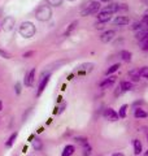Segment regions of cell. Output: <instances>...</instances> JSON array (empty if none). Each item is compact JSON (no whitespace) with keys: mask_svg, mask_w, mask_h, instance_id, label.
I'll list each match as a JSON object with an SVG mask.
<instances>
[{"mask_svg":"<svg viewBox=\"0 0 148 156\" xmlns=\"http://www.w3.org/2000/svg\"><path fill=\"white\" fill-rule=\"evenodd\" d=\"M19 34L23 37V38H31L35 35L37 33V27L34 26L33 22H29V21H25L19 25V29H18Z\"/></svg>","mask_w":148,"mask_h":156,"instance_id":"cell-1","label":"cell"},{"mask_svg":"<svg viewBox=\"0 0 148 156\" xmlns=\"http://www.w3.org/2000/svg\"><path fill=\"white\" fill-rule=\"evenodd\" d=\"M52 16V11H51V7L49 5H41L37 12H35V17L38 21H42V22H46L48 21Z\"/></svg>","mask_w":148,"mask_h":156,"instance_id":"cell-2","label":"cell"},{"mask_svg":"<svg viewBox=\"0 0 148 156\" xmlns=\"http://www.w3.org/2000/svg\"><path fill=\"white\" fill-rule=\"evenodd\" d=\"M100 11V2H91L90 4L82 9L81 14L82 16H90V14H95Z\"/></svg>","mask_w":148,"mask_h":156,"instance_id":"cell-3","label":"cell"},{"mask_svg":"<svg viewBox=\"0 0 148 156\" xmlns=\"http://www.w3.org/2000/svg\"><path fill=\"white\" fill-rule=\"evenodd\" d=\"M14 26V18L11 17V16H7L5 18H4V21L2 23V27H3V30H5V31H11L12 29Z\"/></svg>","mask_w":148,"mask_h":156,"instance_id":"cell-4","label":"cell"},{"mask_svg":"<svg viewBox=\"0 0 148 156\" xmlns=\"http://www.w3.org/2000/svg\"><path fill=\"white\" fill-rule=\"evenodd\" d=\"M34 78H35V69H33L31 70H29L26 74H25V80H23V83L26 85V86H33V83H34Z\"/></svg>","mask_w":148,"mask_h":156,"instance_id":"cell-5","label":"cell"},{"mask_svg":"<svg viewBox=\"0 0 148 156\" xmlns=\"http://www.w3.org/2000/svg\"><path fill=\"white\" fill-rule=\"evenodd\" d=\"M48 81H49V74H43L42 78H41V81H39V86H38V92H37V95H41L42 92L44 91V89H46V86L48 83Z\"/></svg>","mask_w":148,"mask_h":156,"instance_id":"cell-6","label":"cell"},{"mask_svg":"<svg viewBox=\"0 0 148 156\" xmlns=\"http://www.w3.org/2000/svg\"><path fill=\"white\" fill-rule=\"evenodd\" d=\"M112 16H113V14L109 13V12L100 11V12H99V14H97V21L100 22V23H105V22H108V21H111Z\"/></svg>","mask_w":148,"mask_h":156,"instance_id":"cell-7","label":"cell"},{"mask_svg":"<svg viewBox=\"0 0 148 156\" xmlns=\"http://www.w3.org/2000/svg\"><path fill=\"white\" fill-rule=\"evenodd\" d=\"M115 35H116L115 30H107L105 33H103L101 35H100V41H101L103 43H109L112 39L115 38Z\"/></svg>","mask_w":148,"mask_h":156,"instance_id":"cell-8","label":"cell"},{"mask_svg":"<svg viewBox=\"0 0 148 156\" xmlns=\"http://www.w3.org/2000/svg\"><path fill=\"white\" fill-rule=\"evenodd\" d=\"M104 117L107 120H109V121H117L118 120V113H116V111L115 109H112V108H107L104 111Z\"/></svg>","mask_w":148,"mask_h":156,"instance_id":"cell-9","label":"cell"},{"mask_svg":"<svg viewBox=\"0 0 148 156\" xmlns=\"http://www.w3.org/2000/svg\"><path fill=\"white\" fill-rule=\"evenodd\" d=\"M115 82H116V77L115 76L108 77L103 82H100V89H108V87H112L113 85H115Z\"/></svg>","mask_w":148,"mask_h":156,"instance_id":"cell-10","label":"cell"},{"mask_svg":"<svg viewBox=\"0 0 148 156\" xmlns=\"http://www.w3.org/2000/svg\"><path fill=\"white\" fill-rule=\"evenodd\" d=\"M93 68V64L92 62H87V64H82L79 66V69H78V74H86V73L91 72Z\"/></svg>","mask_w":148,"mask_h":156,"instance_id":"cell-11","label":"cell"},{"mask_svg":"<svg viewBox=\"0 0 148 156\" xmlns=\"http://www.w3.org/2000/svg\"><path fill=\"white\" fill-rule=\"evenodd\" d=\"M115 23L117 26H126L129 23V18L126 16H118L116 20H115Z\"/></svg>","mask_w":148,"mask_h":156,"instance_id":"cell-12","label":"cell"},{"mask_svg":"<svg viewBox=\"0 0 148 156\" xmlns=\"http://www.w3.org/2000/svg\"><path fill=\"white\" fill-rule=\"evenodd\" d=\"M74 152H76V147H74L73 144H68L65 146V148L61 152V156H72Z\"/></svg>","mask_w":148,"mask_h":156,"instance_id":"cell-13","label":"cell"},{"mask_svg":"<svg viewBox=\"0 0 148 156\" xmlns=\"http://www.w3.org/2000/svg\"><path fill=\"white\" fill-rule=\"evenodd\" d=\"M129 77L131 78V82H138L140 78V70L139 69H132L129 72Z\"/></svg>","mask_w":148,"mask_h":156,"instance_id":"cell-14","label":"cell"},{"mask_svg":"<svg viewBox=\"0 0 148 156\" xmlns=\"http://www.w3.org/2000/svg\"><path fill=\"white\" fill-rule=\"evenodd\" d=\"M132 146H134V154L135 155H140L142 151H143V144L139 139H135L134 142H132Z\"/></svg>","mask_w":148,"mask_h":156,"instance_id":"cell-15","label":"cell"},{"mask_svg":"<svg viewBox=\"0 0 148 156\" xmlns=\"http://www.w3.org/2000/svg\"><path fill=\"white\" fill-rule=\"evenodd\" d=\"M120 87L122 91H130L132 89V82L131 81H122L120 83Z\"/></svg>","mask_w":148,"mask_h":156,"instance_id":"cell-16","label":"cell"},{"mask_svg":"<svg viewBox=\"0 0 148 156\" xmlns=\"http://www.w3.org/2000/svg\"><path fill=\"white\" fill-rule=\"evenodd\" d=\"M134 116H135V119H146V117L148 116V113L142 108H135Z\"/></svg>","mask_w":148,"mask_h":156,"instance_id":"cell-17","label":"cell"},{"mask_svg":"<svg viewBox=\"0 0 148 156\" xmlns=\"http://www.w3.org/2000/svg\"><path fill=\"white\" fill-rule=\"evenodd\" d=\"M101 11H104V12H109V13H115V12H118V4H116V3H113V4H111V5H108V7H105V8H103Z\"/></svg>","mask_w":148,"mask_h":156,"instance_id":"cell-18","label":"cell"},{"mask_svg":"<svg viewBox=\"0 0 148 156\" xmlns=\"http://www.w3.org/2000/svg\"><path fill=\"white\" fill-rule=\"evenodd\" d=\"M120 55H121V58H122V60L125 61V62H130V61H131V57H132V56H131V53H130L129 51L122 50Z\"/></svg>","mask_w":148,"mask_h":156,"instance_id":"cell-19","label":"cell"},{"mask_svg":"<svg viewBox=\"0 0 148 156\" xmlns=\"http://www.w3.org/2000/svg\"><path fill=\"white\" fill-rule=\"evenodd\" d=\"M135 37H136L138 39H139V41H142V39L147 38V37H148V27H144L143 30L135 33Z\"/></svg>","mask_w":148,"mask_h":156,"instance_id":"cell-20","label":"cell"},{"mask_svg":"<svg viewBox=\"0 0 148 156\" xmlns=\"http://www.w3.org/2000/svg\"><path fill=\"white\" fill-rule=\"evenodd\" d=\"M17 133H13L11 136H9V138H8V140H7V142H5V146H7V147H12V146H13V143H14V140H16L17 139Z\"/></svg>","mask_w":148,"mask_h":156,"instance_id":"cell-21","label":"cell"},{"mask_svg":"<svg viewBox=\"0 0 148 156\" xmlns=\"http://www.w3.org/2000/svg\"><path fill=\"white\" fill-rule=\"evenodd\" d=\"M33 147H34V150H37V151H41V150L43 148L42 140H41V139H34V140H33Z\"/></svg>","mask_w":148,"mask_h":156,"instance_id":"cell-22","label":"cell"},{"mask_svg":"<svg viewBox=\"0 0 148 156\" xmlns=\"http://www.w3.org/2000/svg\"><path fill=\"white\" fill-rule=\"evenodd\" d=\"M139 44H140V48L143 51H148V37L139 41Z\"/></svg>","mask_w":148,"mask_h":156,"instance_id":"cell-23","label":"cell"},{"mask_svg":"<svg viewBox=\"0 0 148 156\" xmlns=\"http://www.w3.org/2000/svg\"><path fill=\"white\" fill-rule=\"evenodd\" d=\"M126 111H127V105L126 104L121 105L120 111H118V116H120L121 119H125V117H126Z\"/></svg>","mask_w":148,"mask_h":156,"instance_id":"cell-24","label":"cell"},{"mask_svg":"<svg viewBox=\"0 0 148 156\" xmlns=\"http://www.w3.org/2000/svg\"><path fill=\"white\" fill-rule=\"evenodd\" d=\"M118 68H120V64H115V65H112V66L109 68V69H108V70L105 72V74H107L108 77H109V76L112 74V73H115V72H117V70H118Z\"/></svg>","mask_w":148,"mask_h":156,"instance_id":"cell-25","label":"cell"},{"mask_svg":"<svg viewBox=\"0 0 148 156\" xmlns=\"http://www.w3.org/2000/svg\"><path fill=\"white\" fill-rule=\"evenodd\" d=\"M77 23H78L77 21H74L73 23H70V25H69V27L66 29V31H65V37H68V35H69V34H70V33H72V31L74 30V29H76V26H77Z\"/></svg>","mask_w":148,"mask_h":156,"instance_id":"cell-26","label":"cell"},{"mask_svg":"<svg viewBox=\"0 0 148 156\" xmlns=\"http://www.w3.org/2000/svg\"><path fill=\"white\" fill-rule=\"evenodd\" d=\"M48 5H52V7H58L62 4V0H47Z\"/></svg>","mask_w":148,"mask_h":156,"instance_id":"cell-27","label":"cell"},{"mask_svg":"<svg viewBox=\"0 0 148 156\" xmlns=\"http://www.w3.org/2000/svg\"><path fill=\"white\" fill-rule=\"evenodd\" d=\"M140 70V77H144V78H148V66H144V68H142Z\"/></svg>","mask_w":148,"mask_h":156,"instance_id":"cell-28","label":"cell"},{"mask_svg":"<svg viewBox=\"0 0 148 156\" xmlns=\"http://www.w3.org/2000/svg\"><path fill=\"white\" fill-rule=\"evenodd\" d=\"M0 56L4 57V58H11V53L7 52V51H4V50H2V48H0Z\"/></svg>","mask_w":148,"mask_h":156,"instance_id":"cell-29","label":"cell"},{"mask_svg":"<svg viewBox=\"0 0 148 156\" xmlns=\"http://www.w3.org/2000/svg\"><path fill=\"white\" fill-rule=\"evenodd\" d=\"M14 90H16L17 95L21 94V83H19V82H17V83H16V86H14Z\"/></svg>","mask_w":148,"mask_h":156,"instance_id":"cell-30","label":"cell"},{"mask_svg":"<svg viewBox=\"0 0 148 156\" xmlns=\"http://www.w3.org/2000/svg\"><path fill=\"white\" fill-rule=\"evenodd\" d=\"M140 22H142V23H143V25H144L146 27H148V14H146V16L142 18V21H140Z\"/></svg>","mask_w":148,"mask_h":156,"instance_id":"cell-31","label":"cell"},{"mask_svg":"<svg viewBox=\"0 0 148 156\" xmlns=\"http://www.w3.org/2000/svg\"><path fill=\"white\" fill-rule=\"evenodd\" d=\"M33 55H34V52H33V51H29V52H25V53H23V57H25V58H29V57L33 56Z\"/></svg>","mask_w":148,"mask_h":156,"instance_id":"cell-32","label":"cell"},{"mask_svg":"<svg viewBox=\"0 0 148 156\" xmlns=\"http://www.w3.org/2000/svg\"><path fill=\"white\" fill-rule=\"evenodd\" d=\"M112 156H125V155H123L122 152H115V154H113Z\"/></svg>","mask_w":148,"mask_h":156,"instance_id":"cell-33","label":"cell"},{"mask_svg":"<svg viewBox=\"0 0 148 156\" xmlns=\"http://www.w3.org/2000/svg\"><path fill=\"white\" fill-rule=\"evenodd\" d=\"M64 108H65V104H62V105L60 107V111H58V113H61V112L64 111Z\"/></svg>","mask_w":148,"mask_h":156,"instance_id":"cell-34","label":"cell"},{"mask_svg":"<svg viewBox=\"0 0 148 156\" xmlns=\"http://www.w3.org/2000/svg\"><path fill=\"white\" fill-rule=\"evenodd\" d=\"M100 2H103V3H109V2H112V0H100Z\"/></svg>","mask_w":148,"mask_h":156,"instance_id":"cell-35","label":"cell"},{"mask_svg":"<svg viewBox=\"0 0 148 156\" xmlns=\"http://www.w3.org/2000/svg\"><path fill=\"white\" fill-rule=\"evenodd\" d=\"M0 111H3V103H2V100H0Z\"/></svg>","mask_w":148,"mask_h":156,"instance_id":"cell-36","label":"cell"},{"mask_svg":"<svg viewBox=\"0 0 148 156\" xmlns=\"http://www.w3.org/2000/svg\"><path fill=\"white\" fill-rule=\"evenodd\" d=\"M143 156H148V150L146 151V152H144V154H143Z\"/></svg>","mask_w":148,"mask_h":156,"instance_id":"cell-37","label":"cell"},{"mask_svg":"<svg viewBox=\"0 0 148 156\" xmlns=\"http://www.w3.org/2000/svg\"><path fill=\"white\" fill-rule=\"evenodd\" d=\"M69 2H74V0H69Z\"/></svg>","mask_w":148,"mask_h":156,"instance_id":"cell-38","label":"cell"},{"mask_svg":"<svg viewBox=\"0 0 148 156\" xmlns=\"http://www.w3.org/2000/svg\"><path fill=\"white\" fill-rule=\"evenodd\" d=\"M147 139H148V135H147Z\"/></svg>","mask_w":148,"mask_h":156,"instance_id":"cell-39","label":"cell"},{"mask_svg":"<svg viewBox=\"0 0 148 156\" xmlns=\"http://www.w3.org/2000/svg\"><path fill=\"white\" fill-rule=\"evenodd\" d=\"M0 26H2V25H0Z\"/></svg>","mask_w":148,"mask_h":156,"instance_id":"cell-40","label":"cell"}]
</instances>
